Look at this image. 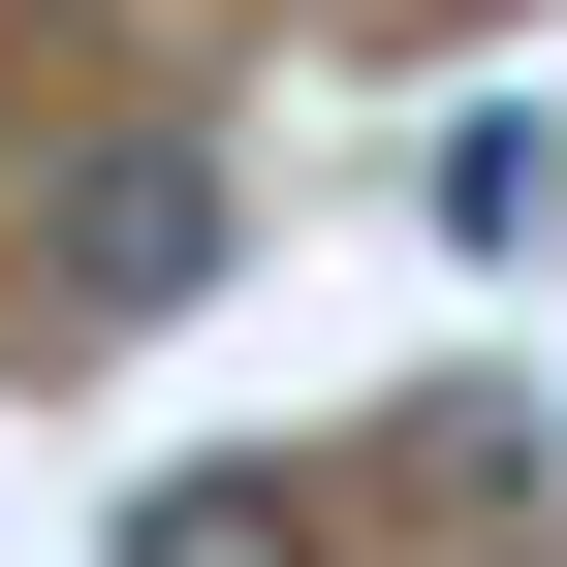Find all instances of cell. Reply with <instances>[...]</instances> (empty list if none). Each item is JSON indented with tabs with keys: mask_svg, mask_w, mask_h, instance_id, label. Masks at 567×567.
<instances>
[{
	"mask_svg": "<svg viewBox=\"0 0 567 567\" xmlns=\"http://www.w3.org/2000/svg\"><path fill=\"white\" fill-rule=\"evenodd\" d=\"M32 284H63V316H189V284H221V158H189V126H126V158H63Z\"/></svg>",
	"mask_w": 567,
	"mask_h": 567,
	"instance_id": "6da1fadb",
	"label": "cell"
},
{
	"mask_svg": "<svg viewBox=\"0 0 567 567\" xmlns=\"http://www.w3.org/2000/svg\"><path fill=\"white\" fill-rule=\"evenodd\" d=\"M126 567H284V473H158V505H126Z\"/></svg>",
	"mask_w": 567,
	"mask_h": 567,
	"instance_id": "7a4b0ae2",
	"label": "cell"
}]
</instances>
